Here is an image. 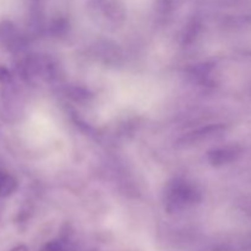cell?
<instances>
[{
    "label": "cell",
    "mask_w": 251,
    "mask_h": 251,
    "mask_svg": "<svg viewBox=\"0 0 251 251\" xmlns=\"http://www.w3.org/2000/svg\"><path fill=\"white\" fill-rule=\"evenodd\" d=\"M193 191L185 185H176L169 190L167 195L166 205L169 212H178L185 208L186 205L191 203L194 199H191Z\"/></svg>",
    "instance_id": "obj_1"
},
{
    "label": "cell",
    "mask_w": 251,
    "mask_h": 251,
    "mask_svg": "<svg viewBox=\"0 0 251 251\" xmlns=\"http://www.w3.org/2000/svg\"><path fill=\"white\" fill-rule=\"evenodd\" d=\"M17 189V181L10 174L0 171V198L12 195Z\"/></svg>",
    "instance_id": "obj_2"
},
{
    "label": "cell",
    "mask_w": 251,
    "mask_h": 251,
    "mask_svg": "<svg viewBox=\"0 0 251 251\" xmlns=\"http://www.w3.org/2000/svg\"><path fill=\"white\" fill-rule=\"evenodd\" d=\"M234 154V151H230V150H220V151L212 152V154L210 156V161L213 164L227 163V162L232 161Z\"/></svg>",
    "instance_id": "obj_3"
},
{
    "label": "cell",
    "mask_w": 251,
    "mask_h": 251,
    "mask_svg": "<svg viewBox=\"0 0 251 251\" xmlns=\"http://www.w3.org/2000/svg\"><path fill=\"white\" fill-rule=\"evenodd\" d=\"M39 251H74L73 248L64 240H51L42 247Z\"/></svg>",
    "instance_id": "obj_4"
},
{
    "label": "cell",
    "mask_w": 251,
    "mask_h": 251,
    "mask_svg": "<svg viewBox=\"0 0 251 251\" xmlns=\"http://www.w3.org/2000/svg\"><path fill=\"white\" fill-rule=\"evenodd\" d=\"M11 81V73L9 69L0 65V83H7Z\"/></svg>",
    "instance_id": "obj_5"
},
{
    "label": "cell",
    "mask_w": 251,
    "mask_h": 251,
    "mask_svg": "<svg viewBox=\"0 0 251 251\" xmlns=\"http://www.w3.org/2000/svg\"><path fill=\"white\" fill-rule=\"evenodd\" d=\"M10 251H28V248L26 245H17V247L12 248Z\"/></svg>",
    "instance_id": "obj_6"
}]
</instances>
